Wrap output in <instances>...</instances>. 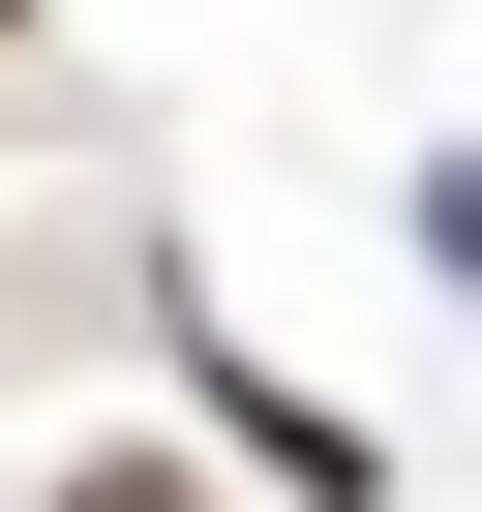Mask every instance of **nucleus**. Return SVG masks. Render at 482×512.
<instances>
[{"label": "nucleus", "mask_w": 482, "mask_h": 512, "mask_svg": "<svg viewBox=\"0 0 482 512\" xmlns=\"http://www.w3.org/2000/svg\"><path fill=\"white\" fill-rule=\"evenodd\" d=\"M91 512H181V482H91Z\"/></svg>", "instance_id": "f257e3e1"}]
</instances>
